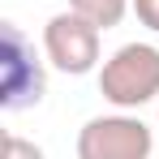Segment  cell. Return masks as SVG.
I'll return each mask as SVG.
<instances>
[{"label": "cell", "instance_id": "cell-1", "mask_svg": "<svg viewBox=\"0 0 159 159\" xmlns=\"http://www.w3.org/2000/svg\"><path fill=\"white\" fill-rule=\"evenodd\" d=\"M99 95L120 112H138V107L159 99V48L155 43H125L103 60L99 69Z\"/></svg>", "mask_w": 159, "mask_h": 159}, {"label": "cell", "instance_id": "cell-4", "mask_svg": "<svg viewBox=\"0 0 159 159\" xmlns=\"http://www.w3.org/2000/svg\"><path fill=\"white\" fill-rule=\"evenodd\" d=\"M99 34L103 30L90 26L86 17H78L73 9L56 13L43 26V56H48L52 69L69 73V78H82V73H90L99 65Z\"/></svg>", "mask_w": 159, "mask_h": 159}, {"label": "cell", "instance_id": "cell-3", "mask_svg": "<svg viewBox=\"0 0 159 159\" xmlns=\"http://www.w3.org/2000/svg\"><path fill=\"white\" fill-rule=\"evenodd\" d=\"M155 133L129 112L90 116L78 129V159H151Z\"/></svg>", "mask_w": 159, "mask_h": 159}, {"label": "cell", "instance_id": "cell-2", "mask_svg": "<svg viewBox=\"0 0 159 159\" xmlns=\"http://www.w3.org/2000/svg\"><path fill=\"white\" fill-rule=\"evenodd\" d=\"M0 39H4V82H0V107L4 112H26L43 99L48 90V73H43V60L34 52V39L22 34L17 22H0Z\"/></svg>", "mask_w": 159, "mask_h": 159}, {"label": "cell", "instance_id": "cell-5", "mask_svg": "<svg viewBox=\"0 0 159 159\" xmlns=\"http://www.w3.org/2000/svg\"><path fill=\"white\" fill-rule=\"evenodd\" d=\"M69 9H73L78 17H86L90 26L112 30V26L125 22V13L133 9V0H69Z\"/></svg>", "mask_w": 159, "mask_h": 159}, {"label": "cell", "instance_id": "cell-7", "mask_svg": "<svg viewBox=\"0 0 159 159\" xmlns=\"http://www.w3.org/2000/svg\"><path fill=\"white\" fill-rule=\"evenodd\" d=\"M133 17H138L146 30L159 34V0H133Z\"/></svg>", "mask_w": 159, "mask_h": 159}, {"label": "cell", "instance_id": "cell-6", "mask_svg": "<svg viewBox=\"0 0 159 159\" xmlns=\"http://www.w3.org/2000/svg\"><path fill=\"white\" fill-rule=\"evenodd\" d=\"M4 159H48L39 142H30L22 133H4Z\"/></svg>", "mask_w": 159, "mask_h": 159}]
</instances>
